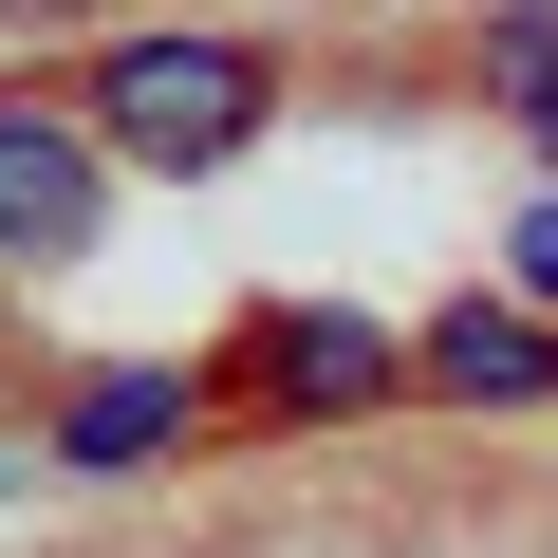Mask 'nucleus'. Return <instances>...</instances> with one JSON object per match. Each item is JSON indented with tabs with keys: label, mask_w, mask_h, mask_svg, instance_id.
Returning a JSON list of instances; mask_svg holds the SVG:
<instances>
[{
	"label": "nucleus",
	"mask_w": 558,
	"mask_h": 558,
	"mask_svg": "<svg viewBox=\"0 0 558 558\" xmlns=\"http://www.w3.org/2000/svg\"><path fill=\"white\" fill-rule=\"evenodd\" d=\"M502 299H539V317H558V186H521V205H502Z\"/></svg>",
	"instance_id": "obj_7"
},
{
	"label": "nucleus",
	"mask_w": 558,
	"mask_h": 558,
	"mask_svg": "<svg viewBox=\"0 0 558 558\" xmlns=\"http://www.w3.org/2000/svg\"><path fill=\"white\" fill-rule=\"evenodd\" d=\"M410 391H447V410H558V317L502 299V279H465L447 317H410Z\"/></svg>",
	"instance_id": "obj_5"
},
{
	"label": "nucleus",
	"mask_w": 558,
	"mask_h": 558,
	"mask_svg": "<svg viewBox=\"0 0 558 558\" xmlns=\"http://www.w3.org/2000/svg\"><path fill=\"white\" fill-rule=\"evenodd\" d=\"M465 94L539 149V186H558V0H484L465 20Z\"/></svg>",
	"instance_id": "obj_6"
},
{
	"label": "nucleus",
	"mask_w": 558,
	"mask_h": 558,
	"mask_svg": "<svg viewBox=\"0 0 558 558\" xmlns=\"http://www.w3.org/2000/svg\"><path fill=\"white\" fill-rule=\"evenodd\" d=\"M94 242H112V149H94V112L38 94V75H0V299L57 279V260H94Z\"/></svg>",
	"instance_id": "obj_3"
},
{
	"label": "nucleus",
	"mask_w": 558,
	"mask_h": 558,
	"mask_svg": "<svg viewBox=\"0 0 558 558\" xmlns=\"http://www.w3.org/2000/svg\"><path fill=\"white\" fill-rule=\"evenodd\" d=\"M205 410H223V391H205V373H168V354H57V373H38V465L112 484V465H168Z\"/></svg>",
	"instance_id": "obj_4"
},
{
	"label": "nucleus",
	"mask_w": 558,
	"mask_h": 558,
	"mask_svg": "<svg viewBox=\"0 0 558 558\" xmlns=\"http://www.w3.org/2000/svg\"><path fill=\"white\" fill-rule=\"evenodd\" d=\"M75 112H94L112 168L205 186V168H242L279 131V38H242V20H131V38L75 57Z\"/></svg>",
	"instance_id": "obj_1"
},
{
	"label": "nucleus",
	"mask_w": 558,
	"mask_h": 558,
	"mask_svg": "<svg viewBox=\"0 0 558 558\" xmlns=\"http://www.w3.org/2000/svg\"><path fill=\"white\" fill-rule=\"evenodd\" d=\"M242 428H354V410H391L410 391V336L391 317H354V299H260L242 317V354L205 373Z\"/></svg>",
	"instance_id": "obj_2"
}]
</instances>
